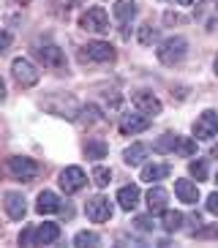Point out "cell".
<instances>
[{
  "instance_id": "1",
  "label": "cell",
  "mask_w": 218,
  "mask_h": 248,
  "mask_svg": "<svg viewBox=\"0 0 218 248\" xmlns=\"http://www.w3.org/2000/svg\"><path fill=\"white\" fill-rule=\"evenodd\" d=\"M60 237V226L58 224H38L33 229H25L19 234L22 246H49Z\"/></svg>"
},
{
  "instance_id": "2",
  "label": "cell",
  "mask_w": 218,
  "mask_h": 248,
  "mask_svg": "<svg viewBox=\"0 0 218 248\" xmlns=\"http://www.w3.org/2000/svg\"><path fill=\"white\" fill-rule=\"evenodd\" d=\"M186 49H188V41L183 36H169L167 41L158 46V60L164 66H177V63L186 58Z\"/></svg>"
},
{
  "instance_id": "3",
  "label": "cell",
  "mask_w": 218,
  "mask_h": 248,
  "mask_svg": "<svg viewBox=\"0 0 218 248\" xmlns=\"http://www.w3.org/2000/svg\"><path fill=\"white\" fill-rule=\"evenodd\" d=\"M79 28L87 33H109V16L101 6L87 8L85 14L79 16Z\"/></svg>"
},
{
  "instance_id": "4",
  "label": "cell",
  "mask_w": 218,
  "mask_h": 248,
  "mask_svg": "<svg viewBox=\"0 0 218 248\" xmlns=\"http://www.w3.org/2000/svg\"><path fill=\"white\" fill-rule=\"evenodd\" d=\"M79 58L90 60V63H112V60H115V49H112V44H107V41H90V44L82 46Z\"/></svg>"
},
{
  "instance_id": "5",
  "label": "cell",
  "mask_w": 218,
  "mask_h": 248,
  "mask_svg": "<svg viewBox=\"0 0 218 248\" xmlns=\"http://www.w3.org/2000/svg\"><path fill=\"white\" fill-rule=\"evenodd\" d=\"M11 71H14V79L19 82V88H33V85H38V79H41V74L36 71V66L25 58H16L14 63H11Z\"/></svg>"
},
{
  "instance_id": "6",
  "label": "cell",
  "mask_w": 218,
  "mask_h": 248,
  "mask_svg": "<svg viewBox=\"0 0 218 248\" xmlns=\"http://www.w3.org/2000/svg\"><path fill=\"white\" fill-rule=\"evenodd\" d=\"M36 58L41 60L47 68H52V71H63V68H65V55H63V49L55 46V44L36 46Z\"/></svg>"
},
{
  "instance_id": "7",
  "label": "cell",
  "mask_w": 218,
  "mask_h": 248,
  "mask_svg": "<svg viewBox=\"0 0 218 248\" xmlns=\"http://www.w3.org/2000/svg\"><path fill=\"white\" fill-rule=\"evenodd\" d=\"M8 172H11L16 180L30 183L38 175V164L33 158H25V155H14V158H8Z\"/></svg>"
},
{
  "instance_id": "8",
  "label": "cell",
  "mask_w": 218,
  "mask_h": 248,
  "mask_svg": "<svg viewBox=\"0 0 218 248\" xmlns=\"http://www.w3.org/2000/svg\"><path fill=\"white\" fill-rule=\"evenodd\" d=\"M85 213L93 224H104V221L112 218V202L107 197H93V199H87Z\"/></svg>"
},
{
  "instance_id": "9",
  "label": "cell",
  "mask_w": 218,
  "mask_h": 248,
  "mask_svg": "<svg viewBox=\"0 0 218 248\" xmlns=\"http://www.w3.org/2000/svg\"><path fill=\"white\" fill-rule=\"evenodd\" d=\"M216 134H218V115L213 109H204L194 123V137L196 139H213Z\"/></svg>"
},
{
  "instance_id": "10",
  "label": "cell",
  "mask_w": 218,
  "mask_h": 248,
  "mask_svg": "<svg viewBox=\"0 0 218 248\" xmlns=\"http://www.w3.org/2000/svg\"><path fill=\"white\" fill-rule=\"evenodd\" d=\"M85 183H87V175L79 167H65L63 172H60V188H63L65 194H77L79 188H85Z\"/></svg>"
},
{
  "instance_id": "11",
  "label": "cell",
  "mask_w": 218,
  "mask_h": 248,
  "mask_svg": "<svg viewBox=\"0 0 218 248\" xmlns=\"http://www.w3.org/2000/svg\"><path fill=\"white\" fill-rule=\"evenodd\" d=\"M145 128H150V115H145V112H134V115H123L120 117V134H125V137H134V134L145 131Z\"/></svg>"
},
{
  "instance_id": "12",
  "label": "cell",
  "mask_w": 218,
  "mask_h": 248,
  "mask_svg": "<svg viewBox=\"0 0 218 248\" xmlns=\"http://www.w3.org/2000/svg\"><path fill=\"white\" fill-rule=\"evenodd\" d=\"M3 207H6L8 218H14V221H22L25 213H28L25 197H22L19 191H6V194H3Z\"/></svg>"
},
{
  "instance_id": "13",
  "label": "cell",
  "mask_w": 218,
  "mask_h": 248,
  "mask_svg": "<svg viewBox=\"0 0 218 248\" xmlns=\"http://www.w3.org/2000/svg\"><path fill=\"white\" fill-rule=\"evenodd\" d=\"M137 16V3L134 0H117L115 3V19L120 25H123V36H128V25H131V19Z\"/></svg>"
},
{
  "instance_id": "14",
  "label": "cell",
  "mask_w": 218,
  "mask_h": 248,
  "mask_svg": "<svg viewBox=\"0 0 218 248\" xmlns=\"http://www.w3.org/2000/svg\"><path fill=\"white\" fill-rule=\"evenodd\" d=\"M134 104H137V109L145 112V115H158L161 112V101L153 93H147V90H137V93H134Z\"/></svg>"
},
{
  "instance_id": "15",
  "label": "cell",
  "mask_w": 218,
  "mask_h": 248,
  "mask_svg": "<svg viewBox=\"0 0 218 248\" xmlns=\"http://www.w3.org/2000/svg\"><path fill=\"white\" fill-rule=\"evenodd\" d=\"M36 210L41 216H49V213H60L63 210V204H60V197L58 194H52V191H41L38 194V202H36Z\"/></svg>"
},
{
  "instance_id": "16",
  "label": "cell",
  "mask_w": 218,
  "mask_h": 248,
  "mask_svg": "<svg viewBox=\"0 0 218 248\" xmlns=\"http://www.w3.org/2000/svg\"><path fill=\"white\" fill-rule=\"evenodd\" d=\"M174 194H177V199L186 202V204L199 202V188H196V183H191V180H177L174 183Z\"/></svg>"
},
{
  "instance_id": "17",
  "label": "cell",
  "mask_w": 218,
  "mask_h": 248,
  "mask_svg": "<svg viewBox=\"0 0 218 248\" xmlns=\"http://www.w3.org/2000/svg\"><path fill=\"white\" fill-rule=\"evenodd\" d=\"M167 202H169V194L161 188V186H153V188L147 191V207H150V213L167 210Z\"/></svg>"
},
{
  "instance_id": "18",
  "label": "cell",
  "mask_w": 218,
  "mask_h": 248,
  "mask_svg": "<svg viewBox=\"0 0 218 248\" xmlns=\"http://www.w3.org/2000/svg\"><path fill=\"white\" fill-rule=\"evenodd\" d=\"M117 204L123 207V210H134L139 204V188L137 186H123V188L117 191Z\"/></svg>"
},
{
  "instance_id": "19",
  "label": "cell",
  "mask_w": 218,
  "mask_h": 248,
  "mask_svg": "<svg viewBox=\"0 0 218 248\" xmlns=\"http://www.w3.org/2000/svg\"><path fill=\"white\" fill-rule=\"evenodd\" d=\"M169 172H172L169 164H147V167H142V180L145 183L164 180V177H169Z\"/></svg>"
},
{
  "instance_id": "20",
  "label": "cell",
  "mask_w": 218,
  "mask_h": 248,
  "mask_svg": "<svg viewBox=\"0 0 218 248\" xmlns=\"http://www.w3.org/2000/svg\"><path fill=\"white\" fill-rule=\"evenodd\" d=\"M177 142H180V137L172 134V131H167L158 142H156V145H153V150H156V153H172L174 147H177Z\"/></svg>"
},
{
  "instance_id": "21",
  "label": "cell",
  "mask_w": 218,
  "mask_h": 248,
  "mask_svg": "<svg viewBox=\"0 0 218 248\" xmlns=\"http://www.w3.org/2000/svg\"><path fill=\"white\" fill-rule=\"evenodd\" d=\"M145 155H147V145H131L128 150L123 153V158H125V164L137 167V164H142V161H145Z\"/></svg>"
},
{
  "instance_id": "22",
  "label": "cell",
  "mask_w": 218,
  "mask_h": 248,
  "mask_svg": "<svg viewBox=\"0 0 218 248\" xmlns=\"http://www.w3.org/2000/svg\"><path fill=\"white\" fill-rule=\"evenodd\" d=\"M161 226L167 232H177L183 226V213H174V210H164V218H161Z\"/></svg>"
},
{
  "instance_id": "23",
  "label": "cell",
  "mask_w": 218,
  "mask_h": 248,
  "mask_svg": "<svg viewBox=\"0 0 218 248\" xmlns=\"http://www.w3.org/2000/svg\"><path fill=\"white\" fill-rule=\"evenodd\" d=\"M107 153H109V147H107V142H101V139H90V142L85 145L87 158H104Z\"/></svg>"
},
{
  "instance_id": "24",
  "label": "cell",
  "mask_w": 218,
  "mask_h": 248,
  "mask_svg": "<svg viewBox=\"0 0 218 248\" xmlns=\"http://www.w3.org/2000/svg\"><path fill=\"white\" fill-rule=\"evenodd\" d=\"M188 172L196 177V180H207V161L204 158H196L188 164Z\"/></svg>"
},
{
  "instance_id": "25",
  "label": "cell",
  "mask_w": 218,
  "mask_h": 248,
  "mask_svg": "<svg viewBox=\"0 0 218 248\" xmlns=\"http://www.w3.org/2000/svg\"><path fill=\"white\" fill-rule=\"evenodd\" d=\"M156 38H158V30L153 28L150 22L147 25H142V28H139V44H153V41H156Z\"/></svg>"
},
{
  "instance_id": "26",
  "label": "cell",
  "mask_w": 218,
  "mask_h": 248,
  "mask_svg": "<svg viewBox=\"0 0 218 248\" xmlns=\"http://www.w3.org/2000/svg\"><path fill=\"white\" fill-rule=\"evenodd\" d=\"M109 180H112V172H109L107 167H95V169H93V183L98 186V188L109 186Z\"/></svg>"
},
{
  "instance_id": "27",
  "label": "cell",
  "mask_w": 218,
  "mask_h": 248,
  "mask_svg": "<svg viewBox=\"0 0 218 248\" xmlns=\"http://www.w3.org/2000/svg\"><path fill=\"white\" fill-rule=\"evenodd\" d=\"M98 234L95 232H79L77 237H74V246H98Z\"/></svg>"
},
{
  "instance_id": "28",
  "label": "cell",
  "mask_w": 218,
  "mask_h": 248,
  "mask_svg": "<svg viewBox=\"0 0 218 248\" xmlns=\"http://www.w3.org/2000/svg\"><path fill=\"white\" fill-rule=\"evenodd\" d=\"M174 150H177L180 155H194V150H196V142H194V139H180Z\"/></svg>"
},
{
  "instance_id": "29",
  "label": "cell",
  "mask_w": 218,
  "mask_h": 248,
  "mask_svg": "<svg viewBox=\"0 0 218 248\" xmlns=\"http://www.w3.org/2000/svg\"><path fill=\"white\" fill-rule=\"evenodd\" d=\"M134 224H137V229H142V232H150V229H156V221H153L150 216H139Z\"/></svg>"
},
{
  "instance_id": "30",
  "label": "cell",
  "mask_w": 218,
  "mask_h": 248,
  "mask_svg": "<svg viewBox=\"0 0 218 248\" xmlns=\"http://www.w3.org/2000/svg\"><path fill=\"white\" fill-rule=\"evenodd\" d=\"M194 237H218V224L216 226H207V229H196Z\"/></svg>"
},
{
  "instance_id": "31",
  "label": "cell",
  "mask_w": 218,
  "mask_h": 248,
  "mask_svg": "<svg viewBox=\"0 0 218 248\" xmlns=\"http://www.w3.org/2000/svg\"><path fill=\"white\" fill-rule=\"evenodd\" d=\"M207 210H210L213 216H218V194H210V197H207Z\"/></svg>"
},
{
  "instance_id": "32",
  "label": "cell",
  "mask_w": 218,
  "mask_h": 248,
  "mask_svg": "<svg viewBox=\"0 0 218 248\" xmlns=\"http://www.w3.org/2000/svg\"><path fill=\"white\" fill-rule=\"evenodd\" d=\"M11 46V33H0V55Z\"/></svg>"
},
{
  "instance_id": "33",
  "label": "cell",
  "mask_w": 218,
  "mask_h": 248,
  "mask_svg": "<svg viewBox=\"0 0 218 248\" xmlns=\"http://www.w3.org/2000/svg\"><path fill=\"white\" fill-rule=\"evenodd\" d=\"M6 98V85H3V79H0V101Z\"/></svg>"
},
{
  "instance_id": "34",
  "label": "cell",
  "mask_w": 218,
  "mask_h": 248,
  "mask_svg": "<svg viewBox=\"0 0 218 248\" xmlns=\"http://www.w3.org/2000/svg\"><path fill=\"white\" fill-rule=\"evenodd\" d=\"M177 3H180V6H191V3H194V0H177Z\"/></svg>"
},
{
  "instance_id": "35",
  "label": "cell",
  "mask_w": 218,
  "mask_h": 248,
  "mask_svg": "<svg viewBox=\"0 0 218 248\" xmlns=\"http://www.w3.org/2000/svg\"><path fill=\"white\" fill-rule=\"evenodd\" d=\"M213 68H216V74H218V58H216V63H213Z\"/></svg>"
},
{
  "instance_id": "36",
  "label": "cell",
  "mask_w": 218,
  "mask_h": 248,
  "mask_svg": "<svg viewBox=\"0 0 218 248\" xmlns=\"http://www.w3.org/2000/svg\"><path fill=\"white\" fill-rule=\"evenodd\" d=\"M213 155H216V158H218V145H216V150H213Z\"/></svg>"
},
{
  "instance_id": "37",
  "label": "cell",
  "mask_w": 218,
  "mask_h": 248,
  "mask_svg": "<svg viewBox=\"0 0 218 248\" xmlns=\"http://www.w3.org/2000/svg\"><path fill=\"white\" fill-rule=\"evenodd\" d=\"M216 180H218V177H216Z\"/></svg>"
}]
</instances>
